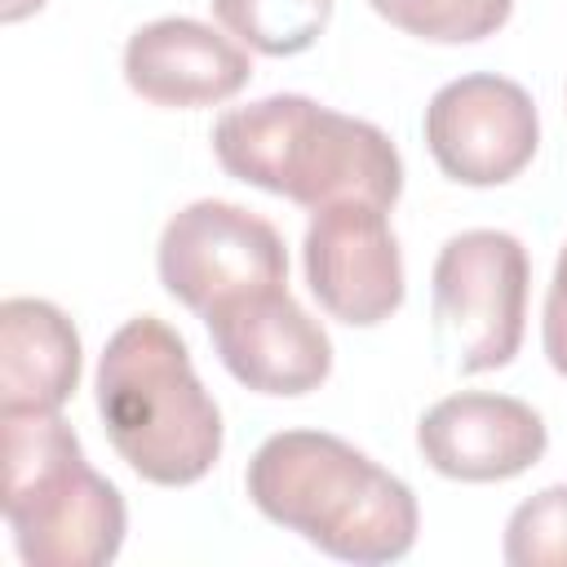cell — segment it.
<instances>
[{
  "instance_id": "9",
  "label": "cell",
  "mask_w": 567,
  "mask_h": 567,
  "mask_svg": "<svg viewBox=\"0 0 567 567\" xmlns=\"http://www.w3.org/2000/svg\"><path fill=\"white\" fill-rule=\"evenodd\" d=\"M204 323L221 368L257 394L297 399L319 390L332 372V341L297 306L288 284L239 292L213 306Z\"/></svg>"
},
{
  "instance_id": "15",
  "label": "cell",
  "mask_w": 567,
  "mask_h": 567,
  "mask_svg": "<svg viewBox=\"0 0 567 567\" xmlns=\"http://www.w3.org/2000/svg\"><path fill=\"white\" fill-rule=\"evenodd\" d=\"M509 567H567V483L536 492L505 523Z\"/></svg>"
},
{
  "instance_id": "5",
  "label": "cell",
  "mask_w": 567,
  "mask_h": 567,
  "mask_svg": "<svg viewBox=\"0 0 567 567\" xmlns=\"http://www.w3.org/2000/svg\"><path fill=\"white\" fill-rule=\"evenodd\" d=\"M434 341L456 372L505 368L527 328L532 261L509 230H461L434 257Z\"/></svg>"
},
{
  "instance_id": "10",
  "label": "cell",
  "mask_w": 567,
  "mask_h": 567,
  "mask_svg": "<svg viewBox=\"0 0 567 567\" xmlns=\"http://www.w3.org/2000/svg\"><path fill=\"white\" fill-rule=\"evenodd\" d=\"M416 447L430 461V470H439L443 478L501 483L532 470L545 456L549 434L532 403L509 394L465 390V394L439 399L421 416Z\"/></svg>"
},
{
  "instance_id": "13",
  "label": "cell",
  "mask_w": 567,
  "mask_h": 567,
  "mask_svg": "<svg viewBox=\"0 0 567 567\" xmlns=\"http://www.w3.org/2000/svg\"><path fill=\"white\" fill-rule=\"evenodd\" d=\"M208 4L213 18L239 44L266 58L306 53L332 18V0H208Z\"/></svg>"
},
{
  "instance_id": "2",
  "label": "cell",
  "mask_w": 567,
  "mask_h": 567,
  "mask_svg": "<svg viewBox=\"0 0 567 567\" xmlns=\"http://www.w3.org/2000/svg\"><path fill=\"white\" fill-rule=\"evenodd\" d=\"M213 155L235 182L310 213L337 199L394 208L403 190V159L390 133L301 93H275L221 111L213 124Z\"/></svg>"
},
{
  "instance_id": "11",
  "label": "cell",
  "mask_w": 567,
  "mask_h": 567,
  "mask_svg": "<svg viewBox=\"0 0 567 567\" xmlns=\"http://www.w3.org/2000/svg\"><path fill=\"white\" fill-rule=\"evenodd\" d=\"M248 53L230 35L195 18H155L124 44V80L151 106H217L230 102L248 84Z\"/></svg>"
},
{
  "instance_id": "14",
  "label": "cell",
  "mask_w": 567,
  "mask_h": 567,
  "mask_svg": "<svg viewBox=\"0 0 567 567\" xmlns=\"http://www.w3.org/2000/svg\"><path fill=\"white\" fill-rule=\"evenodd\" d=\"M390 27L430 44H474L509 22L514 0H368Z\"/></svg>"
},
{
  "instance_id": "17",
  "label": "cell",
  "mask_w": 567,
  "mask_h": 567,
  "mask_svg": "<svg viewBox=\"0 0 567 567\" xmlns=\"http://www.w3.org/2000/svg\"><path fill=\"white\" fill-rule=\"evenodd\" d=\"M40 4H44V0H4V4H0V18H4V22H18V18L35 13Z\"/></svg>"
},
{
  "instance_id": "4",
  "label": "cell",
  "mask_w": 567,
  "mask_h": 567,
  "mask_svg": "<svg viewBox=\"0 0 567 567\" xmlns=\"http://www.w3.org/2000/svg\"><path fill=\"white\" fill-rule=\"evenodd\" d=\"M4 518L27 567H106L124 545V496L58 412H0Z\"/></svg>"
},
{
  "instance_id": "16",
  "label": "cell",
  "mask_w": 567,
  "mask_h": 567,
  "mask_svg": "<svg viewBox=\"0 0 567 567\" xmlns=\"http://www.w3.org/2000/svg\"><path fill=\"white\" fill-rule=\"evenodd\" d=\"M540 341H545V359L554 363V372L567 377V244L554 261V279H549V292H545Z\"/></svg>"
},
{
  "instance_id": "1",
  "label": "cell",
  "mask_w": 567,
  "mask_h": 567,
  "mask_svg": "<svg viewBox=\"0 0 567 567\" xmlns=\"http://www.w3.org/2000/svg\"><path fill=\"white\" fill-rule=\"evenodd\" d=\"M248 501L279 527L341 563H399L416 545L421 509L403 478L323 430L270 434L244 474Z\"/></svg>"
},
{
  "instance_id": "3",
  "label": "cell",
  "mask_w": 567,
  "mask_h": 567,
  "mask_svg": "<svg viewBox=\"0 0 567 567\" xmlns=\"http://www.w3.org/2000/svg\"><path fill=\"white\" fill-rule=\"evenodd\" d=\"M97 416L128 470L155 487H190L221 456V412L186 341L155 315L111 332L97 359Z\"/></svg>"
},
{
  "instance_id": "12",
  "label": "cell",
  "mask_w": 567,
  "mask_h": 567,
  "mask_svg": "<svg viewBox=\"0 0 567 567\" xmlns=\"http://www.w3.org/2000/svg\"><path fill=\"white\" fill-rule=\"evenodd\" d=\"M80 385V332L40 297L0 306V412H62Z\"/></svg>"
},
{
  "instance_id": "8",
  "label": "cell",
  "mask_w": 567,
  "mask_h": 567,
  "mask_svg": "<svg viewBox=\"0 0 567 567\" xmlns=\"http://www.w3.org/2000/svg\"><path fill=\"white\" fill-rule=\"evenodd\" d=\"M385 213L372 199H337L315 208L306 226V284L350 328H377L403 306V257Z\"/></svg>"
},
{
  "instance_id": "6",
  "label": "cell",
  "mask_w": 567,
  "mask_h": 567,
  "mask_svg": "<svg viewBox=\"0 0 567 567\" xmlns=\"http://www.w3.org/2000/svg\"><path fill=\"white\" fill-rule=\"evenodd\" d=\"M155 266L164 292L199 319L239 292L288 284V252L279 230L226 199H195L173 213L159 235Z\"/></svg>"
},
{
  "instance_id": "7",
  "label": "cell",
  "mask_w": 567,
  "mask_h": 567,
  "mask_svg": "<svg viewBox=\"0 0 567 567\" xmlns=\"http://www.w3.org/2000/svg\"><path fill=\"white\" fill-rule=\"evenodd\" d=\"M425 146L452 182L505 186L532 164L540 146V115L518 80L474 71L430 97Z\"/></svg>"
}]
</instances>
